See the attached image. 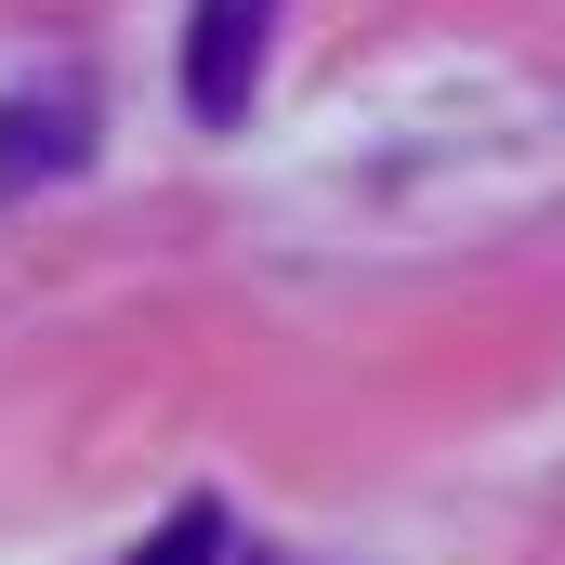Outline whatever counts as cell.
<instances>
[{"instance_id": "cell-1", "label": "cell", "mask_w": 565, "mask_h": 565, "mask_svg": "<svg viewBox=\"0 0 565 565\" xmlns=\"http://www.w3.org/2000/svg\"><path fill=\"white\" fill-rule=\"evenodd\" d=\"M264 40H277V0H198V13H184V119H198V132H237V119H250Z\"/></svg>"}, {"instance_id": "cell-3", "label": "cell", "mask_w": 565, "mask_h": 565, "mask_svg": "<svg viewBox=\"0 0 565 565\" xmlns=\"http://www.w3.org/2000/svg\"><path fill=\"white\" fill-rule=\"evenodd\" d=\"M132 565H237V526H224V500H184L158 540H145Z\"/></svg>"}, {"instance_id": "cell-2", "label": "cell", "mask_w": 565, "mask_h": 565, "mask_svg": "<svg viewBox=\"0 0 565 565\" xmlns=\"http://www.w3.org/2000/svg\"><path fill=\"white\" fill-rule=\"evenodd\" d=\"M79 158H93V106H79V93L0 106V198H13V184H53V171H79Z\"/></svg>"}]
</instances>
